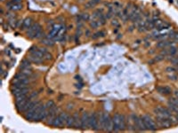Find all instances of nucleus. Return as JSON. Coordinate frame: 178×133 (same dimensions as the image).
I'll return each mask as SVG.
<instances>
[{
    "instance_id": "obj_35",
    "label": "nucleus",
    "mask_w": 178,
    "mask_h": 133,
    "mask_svg": "<svg viewBox=\"0 0 178 133\" xmlns=\"http://www.w3.org/2000/svg\"><path fill=\"white\" fill-rule=\"evenodd\" d=\"M45 107H46L47 108H49V109H50L52 107H53V105H54V102H53V100H48L46 103H45Z\"/></svg>"
},
{
    "instance_id": "obj_24",
    "label": "nucleus",
    "mask_w": 178,
    "mask_h": 133,
    "mask_svg": "<svg viewBox=\"0 0 178 133\" xmlns=\"http://www.w3.org/2000/svg\"><path fill=\"white\" fill-rule=\"evenodd\" d=\"M42 44H45V45H47V46H53V44H54V43H53V41L52 40V39L45 38V39H43V40H42Z\"/></svg>"
},
{
    "instance_id": "obj_9",
    "label": "nucleus",
    "mask_w": 178,
    "mask_h": 133,
    "mask_svg": "<svg viewBox=\"0 0 178 133\" xmlns=\"http://www.w3.org/2000/svg\"><path fill=\"white\" fill-rule=\"evenodd\" d=\"M104 131H108V132H111V131H113V119L110 116L109 114L107 115L106 121H105Z\"/></svg>"
},
{
    "instance_id": "obj_6",
    "label": "nucleus",
    "mask_w": 178,
    "mask_h": 133,
    "mask_svg": "<svg viewBox=\"0 0 178 133\" xmlns=\"http://www.w3.org/2000/svg\"><path fill=\"white\" fill-rule=\"evenodd\" d=\"M30 89L29 87H25V88H13L12 90V93L13 96L18 97L20 95H27L29 92Z\"/></svg>"
},
{
    "instance_id": "obj_27",
    "label": "nucleus",
    "mask_w": 178,
    "mask_h": 133,
    "mask_svg": "<svg viewBox=\"0 0 178 133\" xmlns=\"http://www.w3.org/2000/svg\"><path fill=\"white\" fill-rule=\"evenodd\" d=\"M22 9V4H12V6L11 7L12 11H20Z\"/></svg>"
},
{
    "instance_id": "obj_43",
    "label": "nucleus",
    "mask_w": 178,
    "mask_h": 133,
    "mask_svg": "<svg viewBox=\"0 0 178 133\" xmlns=\"http://www.w3.org/2000/svg\"><path fill=\"white\" fill-rule=\"evenodd\" d=\"M37 50H38V47H37L36 45H34V46H32V47H30V49H29V53H30V54L31 53H33L34 52H36Z\"/></svg>"
},
{
    "instance_id": "obj_56",
    "label": "nucleus",
    "mask_w": 178,
    "mask_h": 133,
    "mask_svg": "<svg viewBox=\"0 0 178 133\" xmlns=\"http://www.w3.org/2000/svg\"><path fill=\"white\" fill-rule=\"evenodd\" d=\"M176 53H177V56L176 57H178V50H177V52H176Z\"/></svg>"
},
{
    "instance_id": "obj_7",
    "label": "nucleus",
    "mask_w": 178,
    "mask_h": 133,
    "mask_svg": "<svg viewBox=\"0 0 178 133\" xmlns=\"http://www.w3.org/2000/svg\"><path fill=\"white\" fill-rule=\"evenodd\" d=\"M107 115H108V113H105V112H100V113H98L99 130H101V131H104V125Z\"/></svg>"
},
{
    "instance_id": "obj_25",
    "label": "nucleus",
    "mask_w": 178,
    "mask_h": 133,
    "mask_svg": "<svg viewBox=\"0 0 178 133\" xmlns=\"http://www.w3.org/2000/svg\"><path fill=\"white\" fill-rule=\"evenodd\" d=\"M168 55H175L177 52V48L175 46H170L169 48L168 49Z\"/></svg>"
},
{
    "instance_id": "obj_1",
    "label": "nucleus",
    "mask_w": 178,
    "mask_h": 133,
    "mask_svg": "<svg viewBox=\"0 0 178 133\" xmlns=\"http://www.w3.org/2000/svg\"><path fill=\"white\" fill-rule=\"evenodd\" d=\"M154 113H155L156 116L164 117V118H170L172 116V111L169 108L163 107H158L154 109Z\"/></svg>"
},
{
    "instance_id": "obj_8",
    "label": "nucleus",
    "mask_w": 178,
    "mask_h": 133,
    "mask_svg": "<svg viewBox=\"0 0 178 133\" xmlns=\"http://www.w3.org/2000/svg\"><path fill=\"white\" fill-rule=\"evenodd\" d=\"M113 119V131L118 132L120 131V115L115 114Z\"/></svg>"
},
{
    "instance_id": "obj_28",
    "label": "nucleus",
    "mask_w": 178,
    "mask_h": 133,
    "mask_svg": "<svg viewBox=\"0 0 178 133\" xmlns=\"http://www.w3.org/2000/svg\"><path fill=\"white\" fill-rule=\"evenodd\" d=\"M59 116H60V118H61L62 121L65 123V124H66V121H67V119H68V117H69V115H68L67 113H64V112H61V114L59 115Z\"/></svg>"
},
{
    "instance_id": "obj_2",
    "label": "nucleus",
    "mask_w": 178,
    "mask_h": 133,
    "mask_svg": "<svg viewBox=\"0 0 178 133\" xmlns=\"http://www.w3.org/2000/svg\"><path fill=\"white\" fill-rule=\"evenodd\" d=\"M88 127L94 131L99 130V120H98V114L96 112H94L91 115H89V122H88Z\"/></svg>"
},
{
    "instance_id": "obj_57",
    "label": "nucleus",
    "mask_w": 178,
    "mask_h": 133,
    "mask_svg": "<svg viewBox=\"0 0 178 133\" xmlns=\"http://www.w3.org/2000/svg\"><path fill=\"white\" fill-rule=\"evenodd\" d=\"M176 67H177V69H178V64H177V65H176Z\"/></svg>"
},
{
    "instance_id": "obj_55",
    "label": "nucleus",
    "mask_w": 178,
    "mask_h": 133,
    "mask_svg": "<svg viewBox=\"0 0 178 133\" xmlns=\"http://www.w3.org/2000/svg\"><path fill=\"white\" fill-rule=\"evenodd\" d=\"M86 35H87V36H89V30L86 31Z\"/></svg>"
},
{
    "instance_id": "obj_34",
    "label": "nucleus",
    "mask_w": 178,
    "mask_h": 133,
    "mask_svg": "<svg viewBox=\"0 0 178 133\" xmlns=\"http://www.w3.org/2000/svg\"><path fill=\"white\" fill-rule=\"evenodd\" d=\"M52 58H53V56H52V54L49 53H46L44 55V60H45V61H51Z\"/></svg>"
},
{
    "instance_id": "obj_33",
    "label": "nucleus",
    "mask_w": 178,
    "mask_h": 133,
    "mask_svg": "<svg viewBox=\"0 0 178 133\" xmlns=\"http://www.w3.org/2000/svg\"><path fill=\"white\" fill-rule=\"evenodd\" d=\"M43 37H45V33H44L43 31L41 30L40 32H38L37 35H36V37H35V38H36V39H41V38H43Z\"/></svg>"
},
{
    "instance_id": "obj_52",
    "label": "nucleus",
    "mask_w": 178,
    "mask_h": 133,
    "mask_svg": "<svg viewBox=\"0 0 178 133\" xmlns=\"http://www.w3.org/2000/svg\"><path fill=\"white\" fill-rule=\"evenodd\" d=\"M174 94H175V96H176V98H178V91H175Z\"/></svg>"
},
{
    "instance_id": "obj_48",
    "label": "nucleus",
    "mask_w": 178,
    "mask_h": 133,
    "mask_svg": "<svg viewBox=\"0 0 178 133\" xmlns=\"http://www.w3.org/2000/svg\"><path fill=\"white\" fill-rule=\"evenodd\" d=\"M22 0H11V2L12 3V4H21Z\"/></svg>"
},
{
    "instance_id": "obj_53",
    "label": "nucleus",
    "mask_w": 178,
    "mask_h": 133,
    "mask_svg": "<svg viewBox=\"0 0 178 133\" xmlns=\"http://www.w3.org/2000/svg\"><path fill=\"white\" fill-rule=\"evenodd\" d=\"M149 45H151V43L147 42V44H144V47H148V46H149Z\"/></svg>"
},
{
    "instance_id": "obj_36",
    "label": "nucleus",
    "mask_w": 178,
    "mask_h": 133,
    "mask_svg": "<svg viewBox=\"0 0 178 133\" xmlns=\"http://www.w3.org/2000/svg\"><path fill=\"white\" fill-rule=\"evenodd\" d=\"M164 59H165V57L163 56V55H161V54H160V55H157V56L154 58V61H163Z\"/></svg>"
},
{
    "instance_id": "obj_13",
    "label": "nucleus",
    "mask_w": 178,
    "mask_h": 133,
    "mask_svg": "<svg viewBox=\"0 0 178 133\" xmlns=\"http://www.w3.org/2000/svg\"><path fill=\"white\" fill-rule=\"evenodd\" d=\"M173 44H174V42L173 41H167V40H162L160 41V43L157 44V47L158 48H165V47H168V46H172Z\"/></svg>"
},
{
    "instance_id": "obj_38",
    "label": "nucleus",
    "mask_w": 178,
    "mask_h": 133,
    "mask_svg": "<svg viewBox=\"0 0 178 133\" xmlns=\"http://www.w3.org/2000/svg\"><path fill=\"white\" fill-rule=\"evenodd\" d=\"M168 78H169L170 80H172V81H176L178 77H177V75H175L174 73H171V75H168Z\"/></svg>"
},
{
    "instance_id": "obj_10",
    "label": "nucleus",
    "mask_w": 178,
    "mask_h": 133,
    "mask_svg": "<svg viewBox=\"0 0 178 133\" xmlns=\"http://www.w3.org/2000/svg\"><path fill=\"white\" fill-rule=\"evenodd\" d=\"M88 122H89V115L84 113L81 116V129L86 130L88 128Z\"/></svg>"
},
{
    "instance_id": "obj_49",
    "label": "nucleus",
    "mask_w": 178,
    "mask_h": 133,
    "mask_svg": "<svg viewBox=\"0 0 178 133\" xmlns=\"http://www.w3.org/2000/svg\"><path fill=\"white\" fill-rule=\"evenodd\" d=\"M76 86L78 87V88H82V87H83V83H82V82H80L79 83H77Z\"/></svg>"
},
{
    "instance_id": "obj_18",
    "label": "nucleus",
    "mask_w": 178,
    "mask_h": 133,
    "mask_svg": "<svg viewBox=\"0 0 178 133\" xmlns=\"http://www.w3.org/2000/svg\"><path fill=\"white\" fill-rule=\"evenodd\" d=\"M168 107L170 109V110L172 111V112H175V113L178 114V106L176 105V104H174V103H172L171 101H169V102H168Z\"/></svg>"
},
{
    "instance_id": "obj_14",
    "label": "nucleus",
    "mask_w": 178,
    "mask_h": 133,
    "mask_svg": "<svg viewBox=\"0 0 178 133\" xmlns=\"http://www.w3.org/2000/svg\"><path fill=\"white\" fill-rule=\"evenodd\" d=\"M158 91L160 93V94H163V95H169L172 91V90L168 86H165V87H158Z\"/></svg>"
},
{
    "instance_id": "obj_4",
    "label": "nucleus",
    "mask_w": 178,
    "mask_h": 133,
    "mask_svg": "<svg viewBox=\"0 0 178 133\" xmlns=\"http://www.w3.org/2000/svg\"><path fill=\"white\" fill-rule=\"evenodd\" d=\"M143 120L144 122V124H145V127L147 131H156V124L155 122L152 120V118L149 115H144L143 116Z\"/></svg>"
},
{
    "instance_id": "obj_29",
    "label": "nucleus",
    "mask_w": 178,
    "mask_h": 133,
    "mask_svg": "<svg viewBox=\"0 0 178 133\" xmlns=\"http://www.w3.org/2000/svg\"><path fill=\"white\" fill-rule=\"evenodd\" d=\"M31 55L35 57H37V58H44V53L42 52H40L39 50H37L36 52H34L33 53H31Z\"/></svg>"
},
{
    "instance_id": "obj_26",
    "label": "nucleus",
    "mask_w": 178,
    "mask_h": 133,
    "mask_svg": "<svg viewBox=\"0 0 178 133\" xmlns=\"http://www.w3.org/2000/svg\"><path fill=\"white\" fill-rule=\"evenodd\" d=\"M170 27V24L169 23H167V22L164 21L163 23H162L161 25H160L159 28H157L156 29H158V30H162V29H167V28H168Z\"/></svg>"
},
{
    "instance_id": "obj_17",
    "label": "nucleus",
    "mask_w": 178,
    "mask_h": 133,
    "mask_svg": "<svg viewBox=\"0 0 178 133\" xmlns=\"http://www.w3.org/2000/svg\"><path fill=\"white\" fill-rule=\"evenodd\" d=\"M30 62L31 61H29V59L28 60H23L20 63V69H24V68H28V67H30Z\"/></svg>"
},
{
    "instance_id": "obj_47",
    "label": "nucleus",
    "mask_w": 178,
    "mask_h": 133,
    "mask_svg": "<svg viewBox=\"0 0 178 133\" xmlns=\"http://www.w3.org/2000/svg\"><path fill=\"white\" fill-rule=\"evenodd\" d=\"M112 13H113L112 12H109V11H108V12L105 14V17H106V19H111V17H112Z\"/></svg>"
},
{
    "instance_id": "obj_5",
    "label": "nucleus",
    "mask_w": 178,
    "mask_h": 133,
    "mask_svg": "<svg viewBox=\"0 0 178 133\" xmlns=\"http://www.w3.org/2000/svg\"><path fill=\"white\" fill-rule=\"evenodd\" d=\"M156 121H157V123H158L159 126L162 128H168L173 124L170 118H164V117L156 116Z\"/></svg>"
},
{
    "instance_id": "obj_45",
    "label": "nucleus",
    "mask_w": 178,
    "mask_h": 133,
    "mask_svg": "<svg viewBox=\"0 0 178 133\" xmlns=\"http://www.w3.org/2000/svg\"><path fill=\"white\" fill-rule=\"evenodd\" d=\"M66 108H67L68 110H71V109L74 108V104H72V103H69V104H67Z\"/></svg>"
},
{
    "instance_id": "obj_3",
    "label": "nucleus",
    "mask_w": 178,
    "mask_h": 133,
    "mask_svg": "<svg viewBox=\"0 0 178 133\" xmlns=\"http://www.w3.org/2000/svg\"><path fill=\"white\" fill-rule=\"evenodd\" d=\"M41 30H42V28H41V26L37 23V22L33 23V24L29 28L28 31H27V36H28L29 38L34 39L36 37V35H37L38 32H40Z\"/></svg>"
},
{
    "instance_id": "obj_23",
    "label": "nucleus",
    "mask_w": 178,
    "mask_h": 133,
    "mask_svg": "<svg viewBox=\"0 0 178 133\" xmlns=\"http://www.w3.org/2000/svg\"><path fill=\"white\" fill-rule=\"evenodd\" d=\"M100 22L98 20H92L90 21V27L92 28H97L98 27H100Z\"/></svg>"
},
{
    "instance_id": "obj_58",
    "label": "nucleus",
    "mask_w": 178,
    "mask_h": 133,
    "mask_svg": "<svg viewBox=\"0 0 178 133\" xmlns=\"http://www.w3.org/2000/svg\"><path fill=\"white\" fill-rule=\"evenodd\" d=\"M1 1H2V2H4V0H1Z\"/></svg>"
},
{
    "instance_id": "obj_40",
    "label": "nucleus",
    "mask_w": 178,
    "mask_h": 133,
    "mask_svg": "<svg viewBox=\"0 0 178 133\" xmlns=\"http://www.w3.org/2000/svg\"><path fill=\"white\" fill-rule=\"evenodd\" d=\"M166 71L168 73H175V71H176V68L175 67H173V66H168L166 68Z\"/></svg>"
},
{
    "instance_id": "obj_20",
    "label": "nucleus",
    "mask_w": 178,
    "mask_h": 133,
    "mask_svg": "<svg viewBox=\"0 0 178 133\" xmlns=\"http://www.w3.org/2000/svg\"><path fill=\"white\" fill-rule=\"evenodd\" d=\"M126 123H127V121H126L125 115H120V131H124L125 130Z\"/></svg>"
},
{
    "instance_id": "obj_50",
    "label": "nucleus",
    "mask_w": 178,
    "mask_h": 133,
    "mask_svg": "<svg viewBox=\"0 0 178 133\" xmlns=\"http://www.w3.org/2000/svg\"><path fill=\"white\" fill-rule=\"evenodd\" d=\"M75 78H76L77 80L79 81V82H81V77H80V75H76V76H75Z\"/></svg>"
},
{
    "instance_id": "obj_44",
    "label": "nucleus",
    "mask_w": 178,
    "mask_h": 133,
    "mask_svg": "<svg viewBox=\"0 0 178 133\" xmlns=\"http://www.w3.org/2000/svg\"><path fill=\"white\" fill-rule=\"evenodd\" d=\"M160 54L163 55L164 57H167L168 55V50H166V49H164V50H162L161 52H160Z\"/></svg>"
},
{
    "instance_id": "obj_54",
    "label": "nucleus",
    "mask_w": 178,
    "mask_h": 133,
    "mask_svg": "<svg viewBox=\"0 0 178 133\" xmlns=\"http://www.w3.org/2000/svg\"><path fill=\"white\" fill-rule=\"evenodd\" d=\"M133 29H134V27H130V28H129V31H130V32L133 31Z\"/></svg>"
},
{
    "instance_id": "obj_11",
    "label": "nucleus",
    "mask_w": 178,
    "mask_h": 133,
    "mask_svg": "<svg viewBox=\"0 0 178 133\" xmlns=\"http://www.w3.org/2000/svg\"><path fill=\"white\" fill-rule=\"evenodd\" d=\"M73 118H74V128H76V129L81 128V117L79 116L78 113L74 114Z\"/></svg>"
},
{
    "instance_id": "obj_42",
    "label": "nucleus",
    "mask_w": 178,
    "mask_h": 133,
    "mask_svg": "<svg viewBox=\"0 0 178 133\" xmlns=\"http://www.w3.org/2000/svg\"><path fill=\"white\" fill-rule=\"evenodd\" d=\"M111 24H112L113 26H115V27H119V21H118L117 19H114V20H112V21H111Z\"/></svg>"
},
{
    "instance_id": "obj_37",
    "label": "nucleus",
    "mask_w": 178,
    "mask_h": 133,
    "mask_svg": "<svg viewBox=\"0 0 178 133\" xmlns=\"http://www.w3.org/2000/svg\"><path fill=\"white\" fill-rule=\"evenodd\" d=\"M27 98H28L27 97V95H20V96H18V97H16V102L24 100V99H26Z\"/></svg>"
},
{
    "instance_id": "obj_16",
    "label": "nucleus",
    "mask_w": 178,
    "mask_h": 133,
    "mask_svg": "<svg viewBox=\"0 0 178 133\" xmlns=\"http://www.w3.org/2000/svg\"><path fill=\"white\" fill-rule=\"evenodd\" d=\"M29 60L33 63H36V64H40V63L43 62L45 60L44 58H37V57L33 56V55L30 54V56H29Z\"/></svg>"
},
{
    "instance_id": "obj_21",
    "label": "nucleus",
    "mask_w": 178,
    "mask_h": 133,
    "mask_svg": "<svg viewBox=\"0 0 178 133\" xmlns=\"http://www.w3.org/2000/svg\"><path fill=\"white\" fill-rule=\"evenodd\" d=\"M66 126L67 127H69V128H72V127H74V118H73V116H69L68 117V119H67V121H66Z\"/></svg>"
},
{
    "instance_id": "obj_22",
    "label": "nucleus",
    "mask_w": 178,
    "mask_h": 133,
    "mask_svg": "<svg viewBox=\"0 0 178 133\" xmlns=\"http://www.w3.org/2000/svg\"><path fill=\"white\" fill-rule=\"evenodd\" d=\"M102 36H105V32L104 31H99V32L94 33L92 36V39L95 40V39H98L99 37H102Z\"/></svg>"
},
{
    "instance_id": "obj_19",
    "label": "nucleus",
    "mask_w": 178,
    "mask_h": 133,
    "mask_svg": "<svg viewBox=\"0 0 178 133\" xmlns=\"http://www.w3.org/2000/svg\"><path fill=\"white\" fill-rule=\"evenodd\" d=\"M20 73H21V74H23L24 75H26V76H28V77H30L31 75H32V74H33L32 69H31L30 67H28V68L21 69Z\"/></svg>"
},
{
    "instance_id": "obj_46",
    "label": "nucleus",
    "mask_w": 178,
    "mask_h": 133,
    "mask_svg": "<svg viewBox=\"0 0 178 133\" xmlns=\"http://www.w3.org/2000/svg\"><path fill=\"white\" fill-rule=\"evenodd\" d=\"M38 50L40 51V52H42V53H44V55L46 53H48V52H47V49L45 48V47H40V48H38Z\"/></svg>"
},
{
    "instance_id": "obj_41",
    "label": "nucleus",
    "mask_w": 178,
    "mask_h": 133,
    "mask_svg": "<svg viewBox=\"0 0 178 133\" xmlns=\"http://www.w3.org/2000/svg\"><path fill=\"white\" fill-rule=\"evenodd\" d=\"M37 94H38V92H37V91H33V92H31L30 96H29V99H35V98L37 97Z\"/></svg>"
},
{
    "instance_id": "obj_51",
    "label": "nucleus",
    "mask_w": 178,
    "mask_h": 133,
    "mask_svg": "<svg viewBox=\"0 0 178 133\" xmlns=\"http://www.w3.org/2000/svg\"><path fill=\"white\" fill-rule=\"evenodd\" d=\"M156 61H154V60H151V61H149V64H153V63H155Z\"/></svg>"
},
{
    "instance_id": "obj_30",
    "label": "nucleus",
    "mask_w": 178,
    "mask_h": 133,
    "mask_svg": "<svg viewBox=\"0 0 178 133\" xmlns=\"http://www.w3.org/2000/svg\"><path fill=\"white\" fill-rule=\"evenodd\" d=\"M96 5V4L93 1V0H90L89 2H87L86 4V5H85V7L86 8H87V9H89V8H92V7H94V6Z\"/></svg>"
},
{
    "instance_id": "obj_39",
    "label": "nucleus",
    "mask_w": 178,
    "mask_h": 133,
    "mask_svg": "<svg viewBox=\"0 0 178 133\" xmlns=\"http://www.w3.org/2000/svg\"><path fill=\"white\" fill-rule=\"evenodd\" d=\"M169 101H171L172 103H174V104H176V105L178 106V98H176V96H175V97H172V98H171Z\"/></svg>"
},
{
    "instance_id": "obj_12",
    "label": "nucleus",
    "mask_w": 178,
    "mask_h": 133,
    "mask_svg": "<svg viewBox=\"0 0 178 133\" xmlns=\"http://www.w3.org/2000/svg\"><path fill=\"white\" fill-rule=\"evenodd\" d=\"M31 25H32V19L28 17V18H26L22 21V23H21V25H20V29H26V28H29Z\"/></svg>"
},
{
    "instance_id": "obj_31",
    "label": "nucleus",
    "mask_w": 178,
    "mask_h": 133,
    "mask_svg": "<svg viewBox=\"0 0 178 133\" xmlns=\"http://www.w3.org/2000/svg\"><path fill=\"white\" fill-rule=\"evenodd\" d=\"M154 21V24H155V28H159V27L160 26V25L162 24L164 22V20H160V19H158V20H153Z\"/></svg>"
},
{
    "instance_id": "obj_32",
    "label": "nucleus",
    "mask_w": 178,
    "mask_h": 133,
    "mask_svg": "<svg viewBox=\"0 0 178 133\" xmlns=\"http://www.w3.org/2000/svg\"><path fill=\"white\" fill-rule=\"evenodd\" d=\"M81 19L82 20H84V21H86V20H88L89 19H90V16H89V14L88 13H82L81 14Z\"/></svg>"
},
{
    "instance_id": "obj_15",
    "label": "nucleus",
    "mask_w": 178,
    "mask_h": 133,
    "mask_svg": "<svg viewBox=\"0 0 178 133\" xmlns=\"http://www.w3.org/2000/svg\"><path fill=\"white\" fill-rule=\"evenodd\" d=\"M64 124H65V123H64V122L60 118L59 115H58L57 117L54 118L53 126H54V127H61V126H63Z\"/></svg>"
}]
</instances>
